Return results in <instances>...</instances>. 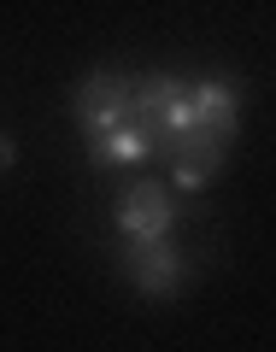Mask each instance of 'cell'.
I'll list each match as a JSON object with an SVG mask.
<instances>
[{"mask_svg": "<svg viewBox=\"0 0 276 352\" xmlns=\"http://www.w3.org/2000/svg\"><path fill=\"white\" fill-rule=\"evenodd\" d=\"M136 124L153 135V147H164V153H182L194 141V94H189V82H176L171 71H147L136 82Z\"/></svg>", "mask_w": 276, "mask_h": 352, "instance_id": "obj_1", "label": "cell"}, {"mask_svg": "<svg viewBox=\"0 0 276 352\" xmlns=\"http://www.w3.org/2000/svg\"><path fill=\"white\" fill-rule=\"evenodd\" d=\"M71 112H76V129H83L88 141H100V135H112V129L136 124V82H129L124 71H94V76L76 82Z\"/></svg>", "mask_w": 276, "mask_h": 352, "instance_id": "obj_2", "label": "cell"}, {"mask_svg": "<svg viewBox=\"0 0 276 352\" xmlns=\"http://www.w3.org/2000/svg\"><path fill=\"white\" fill-rule=\"evenodd\" d=\"M112 223H118V235H124L129 247H159V241H171V229H176L171 188H164V182H136V188H124Z\"/></svg>", "mask_w": 276, "mask_h": 352, "instance_id": "obj_3", "label": "cell"}, {"mask_svg": "<svg viewBox=\"0 0 276 352\" xmlns=\"http://www.w3.org/2000/svg\"><path fill=\"white\" fill-rule=\"evenodd\" d=\"M124 276L136 282V294H147V300H176L182 294V282H189V264H182V252L176 247H124Z\"/></svg>", "mask_w": 276, "mask_h": 352, "instance_id": "obj_4", "label": "cell"}, {"mask_svg": "<svg viewBox=\"0 0 276 352\" xmlns=\"http://www.w3.org/2000/svg\"><path fill=\"white\" fill-rule=\"evenodd\" d=\"M189 94H194V124H200L206 135H217V141H235V124H241L235 82H224V76H200V82H189Z\"/></svg>", "mask_w": 276, "mask_h": 352, "instance_id": "obj_5", "label": "cell"}, {"mask_svg": "<svg viewBox=\"0 0 276 352\" xmlns=\"http://www.w3.org/2000/svg\"><path fill=\"white\" fill-rule=\"evenodd\" d=\"M147 159H153V135L141 124H124V129H112V135L88 141V164H94V170H112V164H147Z\"/></svg>", "mask_w": 276, "mask_h": 352, "instance_id": "obj_6", "label": "cell"}, {"mask_svg": "<svg viewBox=\"0 0 276 352\" xmlns=\"http://www.w3.org/2000/svg\"><path fill=\"white\" fill-rule=\"evenodd\" d=\"M212 176H217V164H176V176H171V182H176L182 194H200L206 182H212Z\"/></svg>", "mask_w": 276, "mask_h": 352, "instance_id": "obj_7", "label": "cell"}, {"mask_svg": "<svg viewBox=\"0 0 276 352\" xmlns=\"http://www.w3.org/2000/svg\"><path fill=\"white\" fill-rule=\"evenodd\" d=\"M12 164H18V141L0 135V170H12Z\"/></svg>", "mask_w": 276, "mask_h": 352, "instance_id": "obj_8", "label": "cell"}]
</instances>
